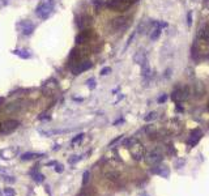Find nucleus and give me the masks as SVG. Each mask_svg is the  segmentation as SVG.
Segmentation results:
<instances>
[{
    "label": "nucleus",
    "instance_id": "obj_1",
    "mask_svg": "<svg viewBox=\"0 0 209 196\" xmlns=\"http://www.w3.org/2000/svg\"><path fill=\"white\" fill-rule=\"evenodd\" d=\"M125 145L128 146L131 156L133 157L136 161H140L145 157V148L140 141H137L136 139H129L125 141Z\"/></svg>",
    "mask_w": 209,
    "mask_h": 196
},
{
    "label": "nucleus",
    "instance_id": "obj_2",
    "mask_svg": "<svg viewBox=\"0 0 209 196\" xmlns=\"http://www.w3.org/2000/svg\"><path fill=\"white\" fill-rule=\"evenodd\" d=\"M54 10V0H41V3L37 5L35 14L42 20H46L51 16Z\"/></svg>",
    "mask_w": 209,
    "mask_h": 196
},
{
    "label": "nucleus",
    "instance_id": "obj_3",
    "mask_svg": "<svg viewBox=\"0 0 209 196\" xmlns=\"http://www.w3.org/2000/svg\"><path fill=\"white\" fill-rule=\"evenodd\" d=\"M194 51L197 56H208L209 55V39H203V38H196L194 43Z\"/></svg>",
    "mask_w": 209,
    "mask_h": 196
},
{
    "label": "nucleus",
    "instance_id": "obj_4",
    "mask_svg": "<svg viewBox=\"0 0 209 196\" xmlns=\"http://www.w3.org/2000/svg\"><path fill=\"white\" fill-rule=\"evenodd\" d=\"M18 126H20L18 120H14V119L4 120L2 124H0V133L2 135H9V133H12L13 131L17 129Z\"/></svg>",
    "mask_w": 209,
    "mask_h": 196
},
{
    "label": "nucleus",
    "instance_id": "obj_5",
    "mask_svg": "<svg viewBox=\"0 0 209 196\" xmlns=\"http://www.w3.org/2000/svg\"><path fill=\"white\" fill-rule=\"evenodd\" d=\"M188 96H190V90H188V88H187V86H180V88H177V89L173 92L171 98H173L174 102L180 103V102L186 101L187 98H188Z\"/></svg>",
    "mask_w": 209,
    "mask_h": 196
},
{
    "label": "nucleus",
    "instance_id": "obj_6",
    "mask_svg": "<svg viewBox=\"0 0 209 196\" xmlns=\"http://www.w3.org/2000/svg\"><path fill=\"white\" fill-rule=\"evenodd\" d=\"M109 8H111L114 10H118V12H123V10H127L131 4L128 2H125V0H110L107 3Z\"/></svg>",
    "mask_w": 209,
    "mask_h": 196
},
{
    "label": "nucleus",
    "instance_id": "obj_7",
    "mask_svg": "<svg viewBox=\"0 0 209 196\" xmlns=\"http://www.w3.org/2000/svg\"><path fill=\"white\" fill-rule=\"evenodd\" d=\"M161 161H162V156H161V153H158L157 150L149 152V153L145 156V162L149 166H157L158 163H161Z\"/></svg>",
    "mask_w": 209,
    "mask_h": 196
},
{
    "label": "nucleus",
    "instance_id": "obj_8",
    "mask_svg": "<svg viewBox=\"0 0 209 196\" xmlns=\"http://www.w3.org/2000/svg\"><path fill=\"white\" fill-rule=\"evenodd\" d=\"M92 67V63L89 62V60H81V62H79V63H76V64H73L72 67H71V71H72V73L73 75H80L81 72H84V71H86V69H89Z\"/></svg>",
    "mask_w": 209,
    "mask_h": 196
},
{
    "label": "nucleus",
    "instance_id": "obj_9",
    "mask_svg": "<svg viewBox=\"0 0 209 196\" xmlns=\"http://www.w3.org/2000/svg\"><path fill=\"white\" fill-rule=\"evenodd\" d=\"M127 25H128V18L127 17H117V18H114L111 21V26H113V29L114 30H122L124 28H127Z\"/></svg>",
    "mask_w": 209,
    "mask_h": 196
},
{
    "label": "nucleus",
    "instance_id": "obj_10",
    "mask_svg": "<svg viewBox=\"0 0 209 196\" xmlns=\"http://www.w3.org/2000/svg\"><path fill=\"white\" fill-rule=\"evenodd\" d=\"M21 29H23V33L25 35H30L33 31H34V24L29 20H25L21 22Z\"/></svg>",
    "mask_w": 209,
    "mask_h": 196
},
{
    "label": "nucleus",
    "instance_id": "obj_11",
    "mask_svg": "<svg viewBox=\"0 0 209 196\" xmlns=\"http://www.w3.org/2000/svg\"><path fill=\"white\" fill-rule=\"evenodd\" d=\"M90 34H92V30L89 29H85V30H82L80 34L76 37V43H79V45H81V43H85L89 41V38H90Z\"/></svg>",
    "mask_w": 209,
    "mask_h": 196
},
{
    "label": "nucleus",
    "instance_id": "obj_12",
    "mask_svg": "<svg viewBox=\"0 0 209 196\" xmlns=\"http://www.w3.org/2000/svg\"><path fill=\"white\" fill-rule=\"evenodd\" d=\"M201 136H203V132H201L200 129L192 131V132H191V136H190V140H188V144H190L191 146L196 145L197 143H199V140L201 139Z\"/></svg>",
    "mask_w": 209,
    "mask_h": 196
},
{
    "label": "nucleus",
    "instance_id": "obj_13",
    "mask_svg": "<svg viewBox=\"0 0 209 196\" xmlns=\"http://www.w3.org/2000/svg\"><path fill=\"white\" fill-rule=\"evenodd\" d=\"M17 152H18L17 148H8V149H3L0 152V156H2V158H4V160H9L17 154Z\"/></svg>",
    "mask_w": 209,
    "mask_h": 196
},
{
    "label": "nucleus",
    "instance_id": "obj_14",
    "mask_svg": "<svg viewBox=\"0 0 209 196\" xmlns=\"http://www.w3.org/2000/svg\"><path fill=\"white\" fill-rule=\"evenodd\" d=\"M77 25L81 30H85L92 25V18L89 17V16H82V17H80V20L77 21Z\"/></svg>",
    "mask_w": 209,
    "mask_h": 196
},
{
    "label": "nucleus",
    "instance_id": "obj_15",
    "mask_svg": "<svg viewBox=\"0 0 209 196\" xmlns=\"http://www.w3.org/2000/svg\"><path fill=\"white\" fill-rule=\"evenodd\" d=\"M141 73H142V76H144L145 79L150 77L152 69H150V65H149V62H148V60H145L144 63L141 64Z\"/></svg>",
    "mask_w": 209,
    "mask_h": 196
},
{
    "label": "nucleus",
    "instance_id": "obj_16",
    "mask_svg": "<svg viewBox=\"0 0 209 196\" xmlns=\"http://www.w3.org/2000/svg\"><path fill=\"white\" fill-rule=\"evenodd\" d=\"M197 37L203 39H209V24H205L197 33Z\"/></svg>",
    "mask_w": 209,
    "mask_h": 196
},
{
    "label": "nucleus",
    "instance_id": "obj_17",
    "mask_svg": "<svg viewBox=\"0 0 209 196\" xmlns=\"http://www.w3.org/2000/svg\"><path fill=\"white\" fill-rule=\"evenodd\" d=\"M133 60H135V63H137V64H142V63L146 60L145 52H144V51H137V52L135 54V56H133Z\"/></svg>",
    "mask_w": 209,
    "mask_h": 196
},
{
    "label": "nucleus",
    "instance_id": "obj_18",
    "mask_svg": "<svg viewBox=\"0 0 209 196\" xmlns=\"http://www.w3.org/2000/svg\"><path fill=\"white\" fill-rule=\"evenodd\" d=\"M154 174H159V175H162V177H169V174H170V171H169V169L166 167V166H159V167H156V169H153L152 170Z\"/></svg>",
    "mask_w": 209,
    "mask_h": 196
},
{
    "label": "nucleus",
    "instance_id": "obj_19",
    "mask_svg": "<svg viewBox=\"0 0 209 196\" xmlns=\"http://www.w3.org/2000/svg\"><path fill=\"white\" fill-rule=\"evenodd\" d=\"M14 55H18L20 58H24V59H29L30 58V54L27 51H21V50H14L13 51Z\"/></svg>",
    "mask_w": 209,
    "mask_h": 196
},
{
    "label": "nucleus",
    "instance_id": "obj_20",
    "mask_svg": "<svg viewBox=\"0 0 209 196\" xmlns=\"http://www.w3.org/2000/svg\"><path fill=\"white\" fill-rule=\"evenodd\" d=\"M20 107H21L20 102H16V103H10V105L8 106V108H7V111H8V112H12V111H17Z\"/></svg>",
    "mask_w": 209,
    "mask_h": 196
},
{
    "label": "nucleus",
    "instance_id": "obj_21",
    "mask_svg": "<svg viewBox=\"0 0 209 196\" xmlns=\"http://www.w3.org/2000/svg\"><path fill=\"white\" fill-rule=\"evenodd\" d=\"M42 154H38V153H25L23 154L21 158L23 160H31V158H38V157H41Z\"/></svg>",
    "mask_w": 209,
    "mask_h": 196
},
{
    "label": "nucleus",
    "instance_id": "obj_22",
    "mask_svg": "<svg viewBox=\"0 0 209 196\" xmlns=\"http://www.w3.org/2000/svg\"><path fill=\"white\" fill-rule=\"evenodd\" d=\"M156 118H157V112L153 111V112L148 114V116H145V120H146V122H152V120H154Z\"/></svg>",
    "mask_w": 209,
    "mask_h": 196
},
{
    "label": "nucleus",
    "instance_id": "obj_23",
    "mask_svg": "<svg viewBox=\"0 0 209 196\" xmlns=\"http://www.w3.org/2000/svg\"><path fill=\"white\" fill-rule=\"evenodd\" d=\"M33 177H34V181H35V182H38V183L42 182L43 179H45V177H43L42 174H39V173H34V175H33Z\"/></svg>",
    "mask_w": 209,
    "mask_h": 196
},
{
    "label": "nucleus",
    "instance_id": "obj_24",
    "mask_svg": "<svg viewBox=\"0 0 209 196\" xmlns=\"http://www.w3.org/2000/svg\"><path fill=\"white\" fill-rule=\"evenodd\" d=\"M88 181H89V171H85L84 173V175H82V184H85L88 183Z\"/></svg>",
    "mask_w": 209,
    "mask_h": 196
},
{
    "label": "nucleus",
    "instance_id": "obj_25",
    "mask_svg": "<svg viewBox=\"0 0 209 196\" xmlns=\"http://www.w3.org/2000/svg\"><path fill=\"white\" fill-rule=\"evenodd\" d=\"M110 72H111V68H110V67H104V68L101 71V75L104 76V75H109Z\"/></svg>",
    "mask_w": 209,
    "mask_h": 196
},
{
    "label": "nucleus",
    "instance_id": "obj_26",
    "mask_svg": "<svg viewBox=\"0 0 209 196\" xmlns=\"http://www.w3.org/2000/svg\"><path fill=\"white\" fill-rule=\"evenodd\" d=\"M187 24H188V26H191V24H192V12L191 10L188 12V14H187Z\"/></svg>",
    "mask_w": 209,
    "mask_h": 196
},
{
    "label": "nucleus",
    "instance_id": "obj_27",
    "mask_svg": "<svg viewBox=\"0 0 209 196\" xmlns=\"http://www.w3.org/2000/svg\"><path fill=\"white\" fill-rule=\"evenodd\" d=\"M84 137V133H80V135H77V137H75L73 140H72V144H75V143H79V141Z\"/></svg>",
    "mask_w": 209,
    "mask_h": 196
},
{
    "label": "nucleus",
    "instance_id": "obj_28",
    "mask_svg": "<svg viewBox=\"0 0 209 196\" xmlns=\"http://www.w3.org/2000/svg\"><path fill=\"white\" fill-rule=\"evenodd\" d=\"M88 84H89V88H90V89H94V86H96V84H94V79H90L89 81H88Z\"/></svg>",
    "mask_w": 209,
    "mask_h": 196
},
{
    "label": "nucleus",
    "instance_id": "obj_29",
    "mask_svg": "<svg viewBox=\"0 0 209 196\" xmlns=\"http://www.w3.org/2000/svg\"><path fill=\"white\" fill-rule=\"evenodd\" d=\"M166 100H167V96H166V94H163V96H161V97L158 98V103H162V102H165Z\"/></svg>",
    "mask_w": 209,
    "mask_h": 196
},
{
    "label": "nucleus",
    "instance_id": "obj_30",
    "mask_svg": "<svg viewBox=\"0 0 209 196\" xmlns=\"http://www.w3.org/2000/svg\"><path fill=\"white\" fill-rule=\"evenodd\" d=\"M122 137H123V135H122V136H118V137H117V139H114V140L111 141V143H110V146H111V145H114L115 143H118V141H119L120 139H122Z\"/></svg>",
    "mask_w": 209,
    "mask_h": 196
},
{
    "label": "nucleus",
    "instance_id": "obj_31",
    "mask_svg": "<svg viewBox=\"0 0 209 196\" xmlns=\"http://www.w3.org/2000/svg\"><path fill=\"white\" fill-rule=\"evenodd\" d=\"M62 167H63V166H60V165H59V166L56 167V171H58V173H62V171H63V169H62Z\"/></svg>",
    "mask_w": 209,
    "mask_h": 196
},
{
    "label": "nucleus",
    "instance_id": "obj_32",
    "mask_svg": "<svg viewBox=\"0 0 209 196\" xmlns=\"http://www.w3.org/2000/svg\"><path fill=\"white\" fill-rule=\"evenodd\" d=\"M3 102H4V98L0 97V105H3Z\"/></svg>",
    "mask_w": 209,
    "mask_h": 196
},
{
    "label": "nucleus",
    "instance_id": "obj_33",
    "mask_svg": "<svg viewBox=\"0 0 209 196\" xmlns=\"http://www.w3.org/2000/svg\"><path fill=\"white\" fill-rule=\"evenodd\" d=\"M125 2H128L129 4H132V3H133V2H136V0H125Z\"/></svg>",
    "mask_w": 209,
    "mask_h": 196
},
{
    "label": "nucleus",
    "instance_id": "obj_34",
    "mask_svg": "<svg viewBox=\"0 0 209 196\" xmlns=\"http://www.w3.org/2000/svg\"><path fill=\"white\" fill-rule=\"evenodd\" d=\"M77 196H86V194H84V192H81L80 195H77Z\"/></svg>",
    "mask_w": 209,
    "mask_h": 196
},
{
    "label": "nucleus",
    "instance_id": "obj_35",
    "mask_svg": "<svg viewBox=\"0 0 209 196\" xmlns=\"http://www.w3.org/2000/svg\"><path fill=\"white\" fill-rule=\"evenodd\" d=\"M207 108H208V111H209V102H208V106H207Z\"/></svg>",
    "mask_w": 209,
    "mask_h": 196
}]
</instances>
